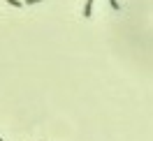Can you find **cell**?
<instances>
[{
	"label": "cell",
	"mask_w": 153,
	"mask_h": 141,
	"mask_svg": "<svg viewBox=\"0 0 153 141\" xmlns=\"http://www.w3.org/2000/svg\"><path fill=\"white\" fill-rule=\"evenodd\" d=\"M39 0H26V5H37Z\"/></svg>",
	"instance_id": "cell-4"
},
{
	"label": "cell",
	"mask_w": 153,
	"mask_h": 141,
	"mask_svg": "<svg viewBox=\"0 0 153 141\" xmlns=\"http://www.w3.org/2000/svg\"><path fill=\"white\" fill-rule=\"evenodd\" d=\"M109 5H111V10H116V12L121 10V5H118V0H109Z\"/></svg>",
	"instance_id": "cell-3"
},
{
	"label": "cell",
	"mask_w": 153,
	"mask_h": 141,
	"mask_svg": "<svg viewBox=\"0 0 153 141\" xmlns=\"http://www.w3.org/2000/svg\"><path fill=\"white\" fill-rule=\"evenodd\" d=\"M7 5H12V7H23V2H19V0H7Z\"/></svg>",
	"instance_id": "cell-2"
},
{
	"label": "cell",
	"mask_w": 153,
	"mask_h": 141,
	"mask_svg": "<svg viewBox=\"0 0 153 141\" xmlns=\"http://www.w3.org/2000/svg\"><path fill=\"white\" fill-rule=\"evenodd\" d=\"M0 141H2V137H0Z\"/></svg>",
	"instance_id": "cell-5"
},
{
	"label": "cell",
	"mask_w": 153,
	"mask_h": 141,
	"mask_svg": "<svg viewBox=\"0 0 153 141\" xmlns=\"http://www.w3.org/2000/svg\"><path fill=\"white\" fill-rule=\"evenodd\" d=\"M93 2H95V0H86V2H84V12H81V14H84L86 19L93 14Z\"/></svg>",
	"instance_id": "cell-1"
}]
</instances>
